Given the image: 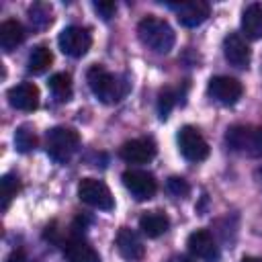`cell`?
Here are the masks:
<instances>
[{
	"label": "cell",
	"instance_id": "6da1fadb",
	"mask_svg": "<svg viewBox=\"0 0 262 262\" xmlns=\"http://www.w3.org/2000/svg\"><path fill=\"white\" fill-rule=\"evenodd\" d=\"M86 80L92 94L104 104H115L129 92V82L121 76L106 72L102 66H92L86 72Z\"/></svg>",
	"mask_w": 262,
	"mask_h": 262
},
{
	"label": "cell",
	"instance_id": "7a4b0ae2",
	"mask_svg": "<svg viewBox=\"0 0 262 262\" xmlns=\"http://www.w3.org/2000/svg\"><path fill=\"white\" fill-rule=\"evenodd\" d=\"M137 37L147 49H151L156 53H168L176 41L174 29L168 25V20L154 16V14H147L145 18L139 20Z\"/></svg>",
	"mask_w": 262,
	"mask_h": 262
},
{
	"label": "cell",
	"instance_id": "3957f363",
	"mask_svg": "<svg viewBox=\"0 0 262 262\" xmlns=\"http://www.w3.org/2000/svg\"><path fill=\"white\" fill-rule=\"evenodd\" d=\"M80 145V135L72 127H53L45 133V149L51 160L63 164L68 162Z\"/></svg>",
	"mask_w": 262,
	"mask_h": 262
},
{
	"label": "cell",
	"instance_id": "277c9868",
	"mask_svg": "<svg viewBox=\"0 0 262 262\" xmlns=\"http://www.w3.org/2000/svg\"><path fill=\"white\" fill-rule=\"evenodd\" d=\"M225 143L237 154H246L250 158H262V127L233 125L225 133Z\"/></svg>",
	"mask_w": 262,
	"mask_h": 262
},
{
	"label": "cell",
	"instance_id": "5b68a950",
	"mask_svg": "<svg viewBox=\"0 0 262 262\" xmlns=\"http://www.w3.org/2000/svg\"><path fill=\"white\" fill-rule=\"evenodd\" d=\"M78 196L88 207H94L100 211H111L115 207L113 192L102 180H96V178H82L78 184Z\"/></svg>",
	"mask_w": 262,
	"mask_h": 262
},
{
	"label": "cell",
	"instance_id": "8992f818",
	"mask_svg": "<svg viewBox=\"0 0 262 262\" xmlns=\"http://www.w3.org/2000/svg\"><path fill=\"white\" fill-rule=\"evenodd\" d=\"M178 149L188 162H203L209 156V143L192 125H184L178 131Z\"/></svg>",
	"mask_w": 262,
	"mask_h": 262
},
{
	"label": "cell",
	"instance_id": "52a82bcc",
	"mask_svg": "<svg viewBox=\"0 0 262 262\" xmlns=\"http://www.w3.org/2000/svg\"><path fill=\"white\" fill-rule=\"evenodd\" d=\"M57 43H59V49L66 55H70V57H82V55H86V51L92 45V35H90L88 29L72 25V27H66L59 33Z\"/></svg>",
	"mask_w": 262,
	"mask_h": 262
},
{
	"label": "cell",
	"instance_id": "ba28073f",
	"mask_svg": "<svg viewBox=\"0 0 262 262\" xmlns=\"http://www.w3.org/2000/svg\"><path fill=\"white\" fill-rule=\"evenodd\" d=\"M168 6L176 12L178 23L188 29L203 25L211 14V6L205 0H182V2H170Z\"/></svg>",
	"mask_w": 262,
	"mask_h": 262
},
{
	"label": "cell",
	"instance_id": "9c48e42d",
	"mask_svg": "<svg viewBox=\"0 0 262 262\" xmlns=\"http://www.w3.org/2000/svg\"><path fill=\"white\" fill-rule=\"evenodd\" d=\"M207 92H209V96H211L215 102L229 106V104H235V102L242 98L244 86H242L239 80H235V78H231V76H215V78L209 80Z\"/></svg>",
	"mask_w": 262,
	"mask_h": 262
},
{
	"label": "cell",
	"instance_id": "30bf717a",
	"mask_svg": "<svg viewBox=\"0 0 262 262\" xmlns=\"http://www.w3.org/2000/svg\"><path fill=\"white\" fill-rule=\"evenodd\" d=\"M186 246H188L190 254L203 262H219V258H221V250H219L215 237L211 235V231H207V229L192 231L186 239Z\"/></svg>",
	"mask_w": 262,
	"mask_h": 262
},
{
	"label": "cell",
	"instance_id": "8fae6325",
	"mask_svg": "<svg viewBox=\"0 0 262 262\" xmlns=\"http://www.w3.org/2000/svg\"><path fill=\"white\" fill-rule=\"evenodd\" d=\"M121 178H123L125 188L137 201H147L158 190V182H156V178L149 172H143V170H125Z\"/></svg>",
	"mask_w": 262,
	"mask_h": 262
},
{
	"label": "cell",
	"instance_id": "7c38bea8",
	"mask_svg": "<svg viewBox=\"0 0 262 262\" xmlns=\"http://www.w3.org/2000/svg\"><path fill=\"white\" fill-rule=\"evenodd\" d=\"M223 55L233 68H239V70H246L252 61L250 45L246 43V39L239 33H229L223 39Z\"/></svg>",
	"mask_w": 262,
	"mask_h": 262
},
{
	"label": "cell",
	"instance_id": "4fadbf2b",
	"mask_svg": "<svg viewBox=\"0 0 262 262\" xmlns=\"http://www.w3.org/2000/svg\"><path fill=\"white\" fill-rule=\"evenodd\" d=\"M119 156L127 164H147L156 158V143L149 137L131 139V141H125L121 145Z\"/></svg>",
	"mask_w": 262,
	"mask_h": 262
},
{
	"label": "cell",
	"instance_id": "5bb4252c",
	"mask_svg": "<svg viewBox=\"0 0 262 262\" xmlns=\"http://www.w3.org/2000/svg\"><path fill=\"white\" fill-rule=\"evenodd\" d=\"M8 102L16 111L31 113L39 106V88L33 82H20L8 90Z\"/></svg>",
	"mask_w": 262,
	"mask_h": 262
},
{
	"label": "cell",
	"instance_id": "9a60e30c",
	"mask_svg": "<svg viewBox=\"0 0 262 262\" xmlns=\"http://www.w3.org/2000/svg\"><path fill=\"white\" fill-rule=\"evenodd\" d=\"M117 250L125 260H141L145 254V246L141 242V237L129 229V227H121L117 233Z\"/></svg>",
	"mask_w": 262,
	"mask_h": 262
},
{
	"label": "cell",
	"instance_id": "2e32d148",
	"mask_svg": "<svg viewBox=\"0 0 262 262\" xmlns=\"http://www.w3.org/2000/svg\"><path fill=\"white\" fill-rule=\"evenodd\" d=\"M25 37H27V31L18 20L8 18L0 25V47H2V51L8 53V51L16 49L25 41Z\"/></svg>",
	"mask_w": 262,
	"mask_h": 262
},
{
	"label": "cell",
	"instance_id": "e0dca14e",
	"mask_svg": "<svg viewBox=\"0 0 262 262\" xmlns=\"http://www.w3.org/2000/svg\"><path fill=\"white\" fill-rule=\"evenodd\" d=\"M242 31L250 39H262V2H252L244 8Z\"/></svg>",
	"mask_w": 262,
	"mask_h": 262
},
{
	"label": "cell",
	"instance_id": "ac0fdd59",
	"mask_svg": "<svg viewBox=\"0 0 262 262\" xmlns=\"http://www.w3.org/2000/svg\"><path fill=\"white\" fill-rule=\"evenodd\" d=\"M168 227H170V219L162 211H149L139 217V229L147 237H160L168 231Z\"/></svg>",
	"mask_w": 262,
	"mask_h": 262
},
{
	"label": "cell",
	"instance_id": "d6986e66",
	"mask_svg": "<svg viewBox=\"0 0 262 262\" xmlns=\"http://www.w3.org/2000/svg\"><path fill=\"white\" fill-rule=\"evenodd\" d=\"M63 254H66V260L68 262H100L98 252L90 244H86L82 239H70V242H66Z\"/></svg>",
	"mask_w": 262,
	"mask_h": 262
},
{
	"label": "cell",
	"instance_id": "ffe728a7",
	"mask_svg": "<svg viewBox=\"0 0 262 262\" xmlns=\"http://www.w3.org/2000/svg\"><path fill=\"white\" fill-rule=\"evenodd\" d=\"M51 61H53V53L49 51V47L37 45V47H33V51L29 53V63H27V66H29V72H31V74H43V72L49 70Z\"/></svg>",
	"mask_w": 262,
	"mask_h": 262
},
{
	"label": "cell",
	"instance_id": "44dd1931",
	"mask_svg": "<svg viewBox=\"0 0 262 262\" xmlns=\"http://www.w3.org/2000/svg\"><path fill=\"white\" fill-rule=\"evenodd\" d=\"M49 90L59 102H68L72 98V76L66 72L53 74L49 78Z\"/></svg>",
	"mask_w": 262,
	"mask_h": 262
},
{
	"label": "cell",
	"instance_id": "7402d4cb",
	"mask_svg": "<svg viewBox=\"0 0 262 262\" xmlns=\"http://www.w3.org/2000/svg\"><path fill=\"white\" fill-rule=\"evenodd\" d=\"M14 145L20 154H29L37 147V135L29 125H20L14 131Z\"/></svg>",
	"mask_w": 262,
	"mask_h": 262
},
{
	"label": "cell",
	"instance_id": "603a6c76",
	"mask_svg": "<svg viewBox=\"0 0 262 262\" xmlns=\"http://www.w3.org/2000/svg\"><path fill=\"white\" fill-rule=\"evenodd\" d=\"M0 190H2L0 192L2 194V211H6L8 205H10V201L18 192V178L12 176V174H4L2 180H0Z\"/></svg>",
	"mask_w": 262,
	"mask_h": 262
},
{
	"label": "cell",
	"instance_id": "cb8c5ba5",
	"mask_svg": "<svg viewBox=\"0 0 262 262\" xmlns=\"http://www.w3.org/2000/svg\"><path fill=\"white\" fill-rule=\"evenodd\" d=\"M174 104H176V92L172 88H162L160 94H158V115H160L162 121L168 119Z\"/></svg>",
	"mask_w": 262,
	"mask_h": 262
},
{
	"label": "cell",
	"instance_id": "d4e9b609",
	"mask_svg": "<svg viewBox=\"0 0 262 262\" xmlns=\"http://www.w3.org/2000/svg\"><path fill=\"white\" fill-rule=\"evenodd\" d=\"M29 18H31L33 27L43 29V27H47L51 23V8L47 4H33L29 8Z\"/></svg>",
	"mask_w": 262,
	"mask_h": 262
},
{
	"label": "cell",
	"instance_id": "484cf974",
	"mask_svg": "<svg viewBox=\"0 0 262 262\" xmlns=\"http://www.w3.org/2000/svg\"><path fill=\"white\" fill-rule=\"evenodd\" d=\"M166 188H168V192L174 194V196H186L188 190H190L188 182H186L184 178H180V176H170L168 182H166Z\"/></svg>",
	"mask_w": 262,
	"mask_h": 262
},
{
	"label": "cell",
	"instance_id": "4316f807",
	"mask_svg": "<svg viewBox=\"0 0 262 262\" xmlns=\"http://www.w3.org/2000/svg\"><path fill=\"white\" fill-rule=\"evenodd\" d=\"M92 8L98 12V16H102L104 20H108L115 12H117V4L113 0H98V2H92Z\"/></svg>",
	"mask_w": 262,
	"mask_h": 262
},
{
	"label": "cell",
	"instance_id": "83f0119b",
	"mask_svg": "<svg viewBox=\"0 0 262 262\" xmlns=\"http://www.w3.org/2000/svg\"><path fill=\"white\" fill-rule=\"evenodd\" d=\"M6 262H29V260H27V256H25L23 250H14V252H10V256L6 258Z\"/></svg>",
	"mask_w": 262,
	"mask_h": 262
},
{
	"label": "cell",
	"instance_id": "f1b7e54d",
	"mask_svg": "<svg viewBox=\"0 0 262 262\" xmlns=\"http://www.w3.org/2000/svg\"><path fill=\"white\" fill-rule=\"evenodd\" d=\"M254 178H256V184H258V186H260V190H262V166L254 170Z\"/></svg>",
	"mask_w": 262,
	"mask_h": 262
},
{
	"label": "cell",
	"instance_id": "f546056e",
	"mask_svg": "<svg viewBox=\"0 0 262 262\" xmlns=\"http://www.w3.org/2000/svg\"><path fill=\"white\" fill-rule=\"evenodd\" d=\"M242 262H262V256H244Z\"/></svg>",
	"mask_w": 262,
	"mask_h": 262
},
{
	"label": "cell",
	"instance_id": "4dcf8cb0",
	"mask_svg": "<svg viewBox=\"0 0 262 262\" xmlns=\"http://www.w3.org/2000/svg\"><path fill=\"white\" fill-rule=\"evenodd\" d=\"M182 262H192V260H188V258H184V260H182Z\"/></svg>",
	"mask_w": 262,
	"mask_h": 262
}]
</instances>
